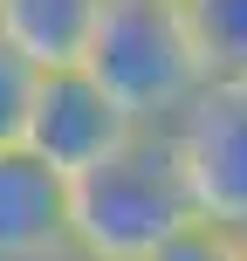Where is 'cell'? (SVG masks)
Segmentation results:
<instances>
[{"label": "cell", "mask_w": 247, "mask_h": 261, "mask_svg": "<svg viewBox=\"0 0 247 261\" xmlns=\"http://www.w3.org/2000/svg\"><path fill=\"white\" fill-rule=\"evenodd\" d=\"M69 213H76V241H90L117 261H138L172 227L199 220L172 124H138L103 158L76 165L69 172Z\"/></svg>", "instance_id": "obj_1"}, {"label": "cell", "mask_w": 247, "mask_h": 261, "mask_svg": "<svg viewBox=\"0 0 247 261\" xmlns=\"http://www.w3.org/2000/svg\"><path fill=\"white\" fill-rule=\"evenodd\" d=\"M76 62L138 124H172L199 96V83H206L179 0H103Z\"/></svg>", "instance_id": "obj_2"}, {"label": "cell", "mask_w": 247, "mask_h": 261, "mask_svg": "<svg viewBox=\"0 0 247 261\" xmlns=\"http://www.w3.org/2000/svg\"><path fill=\"white\" fill-rule=\"evenodd\" d=\"M179 165L199 220L247 227V83H199V96L172 117Z\"/></svg>", "instance_id": "obj_3"}, {"label": "cell", "mask_w": 247, "mask_h": 261, "mask_svg": "<svg viewBox=\"0 0 247 261\" xmlns=\"http://www.w3.org/2000/svg\"><path fill=\"white\" fill-rule=\"evenodd\" d=\"M130 130H138V117H130L83 62H55V69L35 76V103H28L21 144L41 151L48 165L76 172V165H90V158H103L117 138H130Z\"/></svg>", "instance_id": "obj_4"}, {"label": "cell", "mask_w": 247, "mask_h": 261, "mask_svg": "<svg viewBox=\"0 0 247 261\" xmlns=\"http://www.w3.org/2000/svg\"><path fill=\"white\" fill-rule=\"evenodd\" d=\"M76 241L69 172L28 144H0V261H35Z\"/></svg>", "instance_id": "obj_5"}, {"label": "cell", "mask_w": 247, "mask_h": 261, "mask_svg": "<svg viewBox=\"0 0 247 261\" xmlns=\"http://www.w3.org/2000/svg\"><path fill=\"white\" fill-rule=\"evenodd\" d=\"M96 7L103 0H0V35L28 62L55 69V62H76L83 55V41L96 28Z\"/></svg>", "instance_id": "obj_6"}, {"label": "cell", "mask_w": 247, "mask_h": 261, "mask_svg": "<svg viewBox=\"0 0 247 261\" xmlns=\"http://www.w3.org/2000/svg\"><path fill=\"white\" fill-rule=\"evenodd\" d=\"M206 83H247V0H179Z\"/></svg>", "instance_id": "obj_7"}, {"label": "cell", "mask_w": 247, "mask_h": 261, "mask_svg": "<svg viewBox=\"0 0 247 261\" xmlns=\"http://www.w3.org/2000/svg\"><path fill=\"white\" fill-rule=\"evenodd\" d=\"M138 261H240V234L220 227V220H185L158 248H144Z\"/></svg>", "instance_id": "obj_8"}, {"label": "cell", "mask_w": 247, "mask_h": 261, "mask_svg": "<svg viewBox=\"0 0 247 261\" xmlns=\"http://www.w3.org/2000/svg\"><path fill=\"white\" fill-rule=\"evenodd\" d=\"M35 76H41V62H28V55L0 35V144H21L28 103H35Z\"/></svg>", "instance_id": "obj_9"}, {"label": "cell", "mask_w": 247, "mask_h": 261, "mask_svg": "<svg viewBox=\"0 0 247 261\" xmlns=\"http://www.w3.org/2000/svg\"><path fill=\"white\" fill-rule=\"evenodd\" d=\"M35 261H117V254L90 248V241H62V248H48V254H35Z\"/></svg>", "instance_id": "obj_10"}, {"label": "cell", "mask_w": 247, "mask_h": 261, "mask_svg": "<svg viewBox=\"0 0 247 261\" xmlns=\"http://www.w3.org/2000/svg\"><path fill=\"white\" fill-rule=\"evenodd\" d=\"M240 261H247V227H240Z\"/></svg>", "instance_id": "obj_11"}]
</instances>
